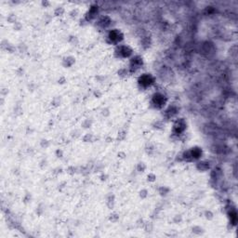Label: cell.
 I'll return each mask as SVG.
<instances>
[{"instance_id": "9", "label": "cell", "mask_w": 238, "mask_h": 238, "mask_svg": "<svg viewBox=\"0 0 238 238\" xmlns=\"http://www.w3.org/2000/svg\"><path fill=\"white\" fill-rule=\"evenodd\" d=\"M99 10H100V7L98 5L90 6L89 10H88V11L85 16V20L87 22H90L92 20H95L99 15Z\"/></svg>"}, {"instance_id": "25", "label": "cell", "mask_w": 238, "mask_h": 238, "mask_svg": "<svg viewBox=\"0 0 238 238\" xmlns=\"http://www.w3.org/2000/svg\"><path fill=\"white\" fill-rule=\"evenodd\" d=\"M205 215H206V218H207V219H212V217H213V214H212L210 211H207Z\"/></svg>"}, {"instance_id": "18", "label": "cell", "mask_w": 238, "mask_h": 238, "mask_svg": "<svg viewBox=\"0 0 238 238\" xmlns=\"http://www.w3.org/2000/svg\"><path fill=\"white\" fill-rule=\"evenodd\" d=\"M127 73H129V70H126V68H121L118 70L117 75H118V76H120V77H125V76L127 75Z\"/></svg>"}, {"instance_id": "22", "label": "cell", "mask_w": 238, "mask_h": 238, "mask_svg": "<svg viewBox=\"0 0 238 238\" xmlns=\"http://www.w3.org/2000/svg\"><path fill=\"white\" fill-rule=\"evenodd\" d=\"M118 219H119L118 214L113 213V214H111V215H110V221H113V222H115V221H118Z\"/></svg>"}, {"instance_id": "21", "label": "cell", "mask_w": 238, "mask_h": 238, "mask_svg": "<svg viewBox=\"0 0 238 238\" xmlns=\"http://www.w3.org/2000/svg\"><path fill=\"white\" fill-rule=\"evenodd\" d=\"M147 196H148V191L146 189H142L141 192H140V197L142 198V199H144V198H146Z\"/></svg>"}, {"instance_id": "11", "label": "cell", "mask_w": 238, "mask_h": 238, "mask_svg": "<svg viewBox=\"0 0 238 238\" xmlns=\"http://www.w3.org/2000/svg\"><path fill=\"white\" fill-rule=\"evenodd\" d=\"M196 168L201 172H205L210 168V163L208 161H198L196 163Z\"/></svg>"}, {"instance_id": "28", "label": "cell", "mask_w": 238, "mask_h": 238, "mask_svg": "<svg viewBox=\"0 0 238 238\" xmlns=\"http://www.w3.org/2000/svg\"><path fill=\"white\" fill-rule=\"evenodd\" d=\"M118 157L125 158V157H126V153H125L124 152H120V153H118Z\"/></svg>"}, {"instance_id": "16", "label": "cell", "mask_w": 238, "mask_h": 238, "mask_svg": "<svg viewBox=\"0 0 238 238\" xmlns=\"http://www.w3.org/2000/svg\"><path fill=\"white\" fill-rule=\"evenodd\" d=\"M64 11H65V10H64L63 7H58L54 10V15H55V16H61V15H63Z\"/></svg>"}, {"instance_id": "23", "label": "cell", "mask_w": 238, "mask_h": 238, "mask_svg": "<svg viewBox=\"0 0 238 238\" xmlns=\"http://www.w3.org/2000/svg\"><path fill=\"white\" fill-rule=\"evenodd\" d=\"M91 140H92V134H86L85 136H84V138H83V141H85V142H88V141H91Z\"/></svg>"}, {"instance_id": "19", "label": "cell", "mask_w": 238, "mask_h": 238, "mask_svg": "<svg viewBox=\"0 0 238 238\" xmlns=\"http://www.w3.org/2000/svg\"><path fill=\"white\" fill-rule=\"evenodd\" d=\"M7 21L10 23H16V15L14 14H10L8 15V17H7Z\"/></svg>"}, {"instance_id": "13", "label": "cell", "mask_w": 238, "mask_h": 238, "mask_svg": "<svg viewBox=\"0 0 238 238\" xmlns=\"http://www.w3.org/2000/svg\"><path fill=\"white\" fill-rule=\"evenodd\" d=\"M107 206L109 207V208H112L114 207V195L112 194H110L108 196H107V201H106Z\"/></svg>"}, {"instance_id": "20", "label": "cell", "mask_w": 238, "mask_h": 238, "mask_svg": "<svg viewBox=\"0 0 238 238\" xmlns=\"http://www.w3.org/2000/svg\"><path fill=\"white\" fill-rule=\"evenodd\" d=\"M156 180V176L153 174V173H150L148 176H147V180H148L149 182H153L155 181Z\"/></svg>"}, {"instance_id": "15", "label": "cell", "mask_w": 238, "mask_h": 238, "mask_svg": "<svg viewBox=\"0 0 238 238\" xmlns=\"http://www.w3.org/2000/svg\"><path fill=\"white\" fill-rule=\"evenodd\" d=\"M146 168H147V167H146L145 163H143V162H140L137 165V170H138L139 172H144L146 170Z\"/></svg>"}, {"instance_id": "3", "label": "cell", "mask_w": 238, "mask_h": 238, "mask_svg": "<svg viewBox=\"0 0 238 238\" xmlns=\"http://www.w3.org/2000/svg\"><path fill=\"white\" fill-rule=\"evenodd\" d=\"M202 155H203V150L201 147L194 146L190 150L184 152V153L182 154V157L184 160L188 161V162H192V161L199 160L202 157Z\"/></svg>"}, {"instance_id": "4", "label": "cell", "mask_w": 238, "mask_h": 238, "mask_svg": "<svg viewBox=\"0 0 238 238\" xmlns=\"http://www.w3.org/2000/svg\"><path fill=\"white\" fill-rule=\"evenodd\" d=\"M168 102V97L162 92L153 93L151 99V105L154 109H162Z\"/></svg>"}, {"instance_id": "26", "label": "cell", "mask_w": 238, "mask_h": 238, "mask_svg": "<svg viewBox=\"0 0 238 238\" xmlns=\"http://www.w3.org/2000/svg\"><path fill=\"white\" fill-rule=\"evenodd\" d=\"M56 155H57V157H62V151L58 149V150L56 151Z\"/></svg>"}, {"instance_id": "12", "label": "cell", "mask_w": 238, "mask_h": 238, "mask_svg": "<svg viewBox=\"0 0 238 238\" xmlns=\"http://www.w3.org/2000/svg\"><path fill=\"white\" fill-rule=\"evenodd\" d=\"M75 59L72 56H67L62 60V65L64 68H70L75 64Z\"/></svg>"}, {"instance_id": "6", "label": "cell", "mask_w": 238, "mask_h": 238, "mask_svg": "<svg viewBox=\"0 0 238 238\" xmlns=\"http://www.w3.org/2000/svg\"><path fill=\"white\" fill-rule=\"evenodd\" d=\"M144 62L142 57L140 55H135L132 56L129 60V72L130 74H134L138 72L140 69L142 68Z\"/></svg>"}, {"instance_id": "1", "label": "cell", "mask_w": 238, "mask_h": 238, "mask_svg": "<svg viewBox=\"0 0 238 238\" xmlns=\"http://www.w3.org/2000/svg\"><path fill=\"white\" fill-rule=\"evenodd\" d=\"M124 40V34L119 29H111L107 33L106 42L109 45L118 46Z\"/></svg>"}, {"instance_id": "14", "label": "cell", "mask_w": 238, "mask_h": 238, "mask_svg": "<svg viewBox=\"0 0 238 238\" xmlns=\"http://www.w3.org/2000/svg\"><path fill=\"white\" fill-rule=\"evenodd\" d=\"M158 191H159L160 195H162V196H166V195L169 193V188L167 187V186H162V187L159 188Z\"/></svg>"}, {"instance_id": "29", "label": "cell", "mask_w": 238, "mask_h": 238, "mask_svg": "<svg viewBox=\"0 0 238 238\" xmlns=\"http://www.w3.org/2000/svg\"><path fill=\"white\" fill-rule=\"evenodd\" d=\"M77 13H78V10H74L73 11H72V12L70 13V14L72 15L73 17H76V14H77Z\"/></svg>"}, {"instance_id": "8", "label": "cell", "mask_w": 238, "mask_h": 238, "mask_svg": "<svg viewBox=\"0 0 238 238\" xmlns=\"http://www.w3.org/2000/svg\"><path fill=\"white\" fill-rule=\"evenodd\" d=\"M112 18L109 17L108 15H104V16H102L98 19V21L96 22V26H98L102 30H105L112 25Z\"/></svg>"}, {"instance_id": "2", "label": "cell", "mask_w": 238, "mask_h": 238, "mask_svg": "<svg viewBox=\"0 0 238 238\" xmlns=\"http://www.w3.org/2000/svg\"><path fill=\"white\" fill-rule=\"evenodd\" d=\"M114 57L116 59H130L133 56V49L125 44H119L114 49Z\"/></svg>"}, {"instance_id": "17", "label": "cell", "mask_w": 238, "mask_h": 238, "mask_svg": "<svg viewBox=\"0 0 238 238\" xmlns=\"http://www.w3.org/2000/svg\"><path fill=\"white\" fill-rule=\"evenodd\" d=\"M150 44H151V39L148 36L143 37V38L141 39V46L142 47L146 46V49H147V48L150 47Z\"/></svg>"}, {"instance_id": "10", "label": "cell", "mask_w": 238, "mask_h": 238, "mask_svg": "<svg viewBox=\"0 0 238 238\" xmlns=\"http://www.w3.org/2000/svg\"><path fill=\"white\" fill-rule=\"evenodd\" d=\"M178 113H179V109H178V107L172 105V106H169L168 109L166 110L165 116L168 119L173 118V117H175L176 115H177Z\"/></svg>"}, {"instance_id": "5", "label": "cell", "mask_w": 238, "mask_h": 238, "mask_svg": "<svg viewBox=\"0 0 238 238\" xmlns=\"http://www.w3.org/2000/svg\"><path fill=\"white\" fill-rule=\"evenodd\" d=\"M138 86L140 88H142V89H147V88H151L152 86L154 84L155 82V78L153 75L151 74H142L138 77Z\"/></svg>"}, {"instance_id": "30", "label": "cell", "mask_w": 238, "mask_h": 238, "mask_svg": "<svg viewBox=\"0 0 238 238\" xmlns=\"http://www.w3.org/2000/svg\"><path fill=\"white\" fill-rule=\"evenodd\" d=\"M105 177H106V176H105V175H104V176H103V175L102 176V178H105ZM105 180V179H102V180Z\"/></svg>"}, {"instance_id": "24", "label": "cell", "mask_w": 238, "mask_h": 238, "mask_svg": "<svg viewBox=\"0 0 238 238\" xmlns=\"http://www.w3.org/2000/svg\"><path fill=\"white\" fill-rule=\"evenodd\" d=\"M22 29V24L20 23V22H16V23H14V30H16V31H20V30Z\"/></svg>"}, {"instance_id": "27", "label": "cell", "mask_w": 238, "mask_h": 238, "mask_svg": "<svg viewBox=\"0 0 238 238\" xmlns=\"http://www.w3.org/2000/svg\"><path fill=\"white\" fill-rule=\"evenodd\" d=\"M41 4H42V6H43V7H47L48 6L50 5V3L48 2V1H42Z\"/></svg>"}, {"instance_id": "7", "label": "cell", "mask_w": 238, "mask_h": 238, "mask_svg": "<svg viewBox=\"0 0 238 238\" xmlns=\"http://www.w3.org/2000/svg\"><path fill=\"white\" fill-rule=\"evenodd\" d=\"M187 129V122L184 118L176 119L172 126V133L174 135H181Z\"/></svg>"}]
</instances>
